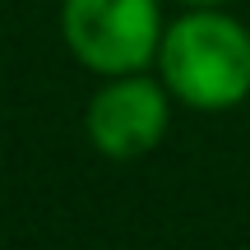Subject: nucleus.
<instances>
[{"mask_svg":"<svg viewBox=\"0 0 250 250\" xmlns=\"http://www.w3.org/2000/svg\"><path fill=\"white\" fill-rule=\"evenodd\" d=\"M158 79L190 111L241 107L250 98V28L218 5H190L162 33Z\"/></svg>","mask_w":250,"mask_h":250,"instance_id":"1","label":"nucleus"},{"mask_svg":"<svg viewBox=\"0 0 250 250\" xmlns=\"http://www.w3.org/2000/svg\"><path fill=\"white\" fill-rule=\"evenodd\" d=\"M162 33L158 0H61V37L98 79L158 65Z\"/></svg>","mask_w":250,"mask_h":250,"instance_id":"2","label":"nucleus"},{"mask_svg":"<svg viewBox=\"0 0 250 250\" xmlns=\"http://www.w3.org/2000/svg\"><path fill=\"white\" fill-rule=\"evenodd\" d=\"M171 93L148 70L111 74L83 107V134L111 162H134L162 144L171 125Z\"/></svg>","mask_w":250,"mask_h":250,"instance_id":"3","label":"nucleus"},{"mask_svg":"<svg viewBox=\"0 0 250 250\" xmlns=\"http://www.w3.org/2000/svg\"><path fill=\"white\" fill-rule=\"evenodd\" d=\"M181 5H227V0H181Z\"/></svg>","mask_w":250,"mask_h":250,"instance_id":"4","label":"nucleus"}]
</instances>
